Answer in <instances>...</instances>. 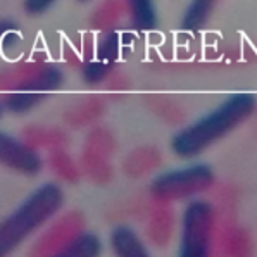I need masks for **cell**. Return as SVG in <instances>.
Returning <instances> with one entry per match:
<instances>
[{
	"label": "cell",
	"instance_id": "4fadbf2b",
	"mask_svg": "<svg viewBox=\"0 0 257 257\" xmlns=\"http://www.w3.org/2000/svg\"><path fill=\"white\" fill-rule=\"evenodd\" d=\"M102 252V242L95 233L80 231L62 247L57 255L64 257H97Z\"/></svg>",
	"mask_w": 257,
	"mask_h": 257
},
{
	"label": "cell",
	"instance_id": "30bf717a",
	"mask_svg": "<svg viewBox=\"0 0 257 257\" xmlns=\"http://www.w3.org/2000/svg\"><path fill=\"white\" fill-rule=\"evenodd\" d=\"M110 248L119 257H147L149 248L130 224H116L109 235Z\"/></svg>",
	"mask_w": 257,
	"mask_h": 257
},
{
	"label": "cell",
	"instance_id": "ac0fdd59",
	"mask_svg": "<svg viewBox=\"0 0 257 257\" xmlns=\"http://www.w3.org/2000/svg\"><path fill=\"white\" fill-rule=\"evenodd\" d=\"M25 140L33 147H52L59 149L62 144H66V135L57 128L49 126H28L25 133Z\"/></svg>",
	"mask_w": 257,
	"mask_h": 257
},
{
	"label": "cell",
	"instance_id": "9c48e42d",
	"mask_svg": "<svg viewBox=\"0 0 257 257\" xmlns=\"http://www.w3.org/2000/svg\"><path fill=\"white\" fill-rule=\"evenodd\" d=\"M173 231H175V212L169 204L156 202V207L150 209L145 236L156 247H164L171 242Z\"/></svg>",
	"mask_w": 257,
	"mask_h": 257
},
{
	"label": "cell",
	"instance_id": "7402d4cb",
	"mask_svg": "<svg viewBox=\"0 0 257 257\" xmlns=\"http://www.w3.org/2000/svg\"><path fill=\"white\" fill-rule=\"evenodd\" d=\"M55 0H23V7H25L26 14L30 16H40L54 6Z\"/></svg>",
	"mask_w": 257,
	"mask_h": 257
},
{
	"label": "cell",
	"instance_id": "5bb4252c",
	"mask_svg": "<svg viewBox=\"0 0 257 257\" xmlns=\"http://www.w3.org/2000/svg\"><path fill=\"white\" fill-rule=\"evenodd\" d=\"M47 98V93H38V92H21V90H14V92H6L0 95L2 105L7 112L11 114H25L33 110L37 105H40Z\"/></svg>",
	"mask_w": 257,
	"mask_h": 257
},
{
	"label": "cell",
	"instance_id": "8fae6325",
	"mask_svg": "<svg viewBox=\"0 0 257 257\" xmlns=\"http://www.w3.org/2000/svg\"><path fill=\"white\" fill-rule=\"evenodd\" d=\"M163 163V156L156 147H138L122 161V173L130 178H142L156 171Z\"/></svg>",
	"mask_w": 257,
	"mask_h": 257
},
{
	"label": "cell",
	"instance_id": "e0dca14e",
	"mask_svg": "<svg viewBox=\"0 0 257 257\" xmlns=\"http://www.w3.org/2000/svg\"><path fill=\"white\" fill-rule=\"evenodd\" d=\"M104 112V104L98 97H90L86 98L85 102H80V104L73 105L68 112H66V122L69 126H86L92 124L95 119L102 116Z\"/></svg>",
	"mask_w": 257,
	"mask_h": 257
},
{
	"label": "cell",
	"instance_id": "52a82bcc",
	"mask_svg": "<svg viewBox=\"0 0 257 257\" xmlns=\"http://www.w3.org/2000/svg\"><path fill=\"white\" fill-rule=\"evenodd\" d=\"M0 166L23 176H38L43 169V159L37 147L25 138L0 132Z\"/></svg>",
	"mask_w": 257,
	"mask_h": 257
},
{
	"label": "cell",
	"instance_id": "cb8c5ba5",
	"mask_svg": "<svg viewBox=\"0 0 257 257\" xmlns=\"http://www.w3.org/2000/svg\"><path fill=\"white\" fill-rule=\"evenodd\" d=\"M6 112V109H4V105H2V100H0V119H2V114Z\"/></svg>",
	"mask_w": 257,
	"mask_h": 257
},
{
	"label": "cell",
	"instance_id": "ffe728a7",
	"mask_svg": "<svg viewBox=\"0 0 257 257\" xmlns=\"http://www.w3.org/2000/svg\"><path fill=\"white\" fill-rule=\"evenodd\" d=\"M112 74V64L104 62L100 59H86L85 66L81 69V76L88 85H100L109 80Z\"/></svg>",
	"mask_w": 257,
	"mask_h": 257
},
{
	"label": "cell",
	"instance_id": "9a60e30c",
	"mask_svg": "<svg viewBox=\"0 0 257 257\" xmlns=\"http://www.w3.org/2000/svg\"><path fill=\"white\" fill-rule=\"evenodd\" d=\"M126 16V2L124 0H104L92 14V26L95 30H112L121 18Z\"/></svg>",
	"mask_w": 257,
	"mask_h": 257
},
{
	"label": "cell",
	"instance_id": "2e32d148",
	"mask_svg": "<svg viewBox=\"0 0 257 257\" xmlns=\"http://www.w3.org/2000/svg\"><path fill=\"white\" fill-rule=\"evenodd\" d=\"M219 0H192L188 7L185 9L183 19H181V28L188 31H197L207 25L214 13Z\"/></svg>",
	"mask_w": 257,
	"mask_h": 257
},
{
	"label": "cell",
	"instance_id": "8992f818",
	"mask_svg": "<svg viewBox=\"0 0 257 257\" xmlns=\"http://www.w3.org/2000/svg\"><path fill=\"white\" fill-rule=\"evenodd\" d=\"M114 149H116V142H114L112 133L105 128H93L86 137L80 169L85 171V175L95 183H107L112 178L110 156Z\"/></svg>",
	"mask_w": 257,
	"mask_h": 257
},
{
	"label": "cell",
	"instance_id": "277c9868",
	"mask_svg": "<svg viewBox=\"0 0 257 257\" xmlns=\"http://www.w3.org/2000/svg\"><path fill=\"white\" fill-rule=\"evenodd\" d=\"M180 247L181 257H207L214 250L217 231V209L205 199H192L181 214Z\"/></svg>",
	"mask_w": 257,
	"mask_h": 257
},
{
	"label": "cell",
	"instance_id": "7c38bea8",
	"mask_svg": "<svg viewBox=\"0 0 257 257\" xmlns=\"http://www.w3.org/2000/svg\"><path fill=\"white\" fill-rule=\"evenodd\" d=\"M126 16L138 31H150L157 26V9L154 0H124Z\"/></svg>",
	"mask_w": 257,
	"mask_h": 257
},
{
	"label": "cell",
	"instance_id": "603a6c76",
	"mask_svg": "<svg viewBox=\"0 0 257 257\" xmlns=\"http://www.w3.org/2000/svg\"><path fill=\"white\" fill-rule=\"evenodd\" d=\"M13 31H18V26L13 21H0V42L6 37L7 33H13Z\"/></svg>",
	"mask_w": 257,
	"mask_h": 257
},
{
	"label": "cell",
	"instance_id": "6da1fadb",
	"mask_svg": "<svg viewBox=\"0 0 257 257\" xmlns=\"http://www.w3.org/2000/svg\"><path fill=\"white\" fill-rule=\"evenodd\" d=\"M257 97L254 93H231L217 107L209 110L192 124L178 130L171 138L173 154L181 159H193L254 116Z\"/></svg>",
	"mask_w": 257,
	"mask_h": 257
},
{
	"label": "cell",
	"instance_id": "d6986e66",
	"mask_svg": "<svg viewBox=\"0 0 257 257\" xmlns=\"http://www.w3.org/2000/svg\"><path fill=\"white\" fill-rule=\"evenodd\" d=\"M50 166H52L55 175L61 178V180L68 181V183H74L80 178V166H78V163H74L73 157L62 147L52 150Z\"/></svg>",
	"mask_w": 257,
	"mask_h": 257
},
{
	"label": "cell",
	"instance_id": "ba28073f",
	"mask_svg": "<svg viewBox=\"0 0 257 257\" xmlns=\"http://www.w3.org/2000/svg\"><path fill=\"white\" fill-rule=\"evenodd\" d=\"M83 216L80 212H69L64 217H61L59 221H55L52 226L49 228V231L38 240V243H35L33 254H54L57 255L62 250L66 243L69 242L73 236H76L78 233L83 231Z\"/></svg>",
	"mask_w": 257,
	"mask_h": 257
},
{
	"label": "cell",
	"instance_id": "5b68a950",
	"mask_svg": "<svg viewBox=\"0 0 257 257\" xmlns=\"http://www.w3.org/2000/svg\"><path fill=\"white\" fill-rule=\"evenodd\" d=\"M64 83V73L52 64H19L7 71H0V90L6 92H38L47 93L59 90Z\"/></svg>",
	"mask_w": 257,
	"mask_h": 257
},
{
	"label": "cell",
	"instance_id": "3957f363",
	"mask_svg": "<svg viewBox=\"0 0 257 257\" xmlns=\"http://www.w3.org/2000/svg\"><path fill=\"white\" fill-rule=\"evenodd\" d=\"M214 185L216 176L211 166L197 163L161 173L150 185V197L161 204L192 200L211 192Z\"/></svg>",
	"mask_w": 257,
	"mask_h": 257
},
{
	"label": "cell",
	"instance_id": "7a4b0ae2",
	"mask_svg": "<svg viewBox=\"0 0 257 257\" xmlns=\"http://www.w3.org/2000/svg\"><path fill=\"white\" fill-rule=\"evenodd\" d=\"M66 202V193L59 183L35 188L7 217L0 221V257L13 254L30 236L54 219Z\"/></svg>",
	"mask_w": 257,
	"mask_h": 257
},
{
	"label": "cell",
	"instance_id": "44dd1931",
	"mask_svg": "<svg viewBox=\"0 0 257 257\" xmlns=\"http://www.w3.org/2000/svg\"><path fill=\"white\" fill-rule=\"evenodd\" d=\"M156 112H157V116L164 117V119L169 121V122H180L181 119H183V112H181V109L169 100H161L159 107L156 109Z\"/></svg>",
	"mask_w": 257,
	"mask_h": 257
}]
</instances>
